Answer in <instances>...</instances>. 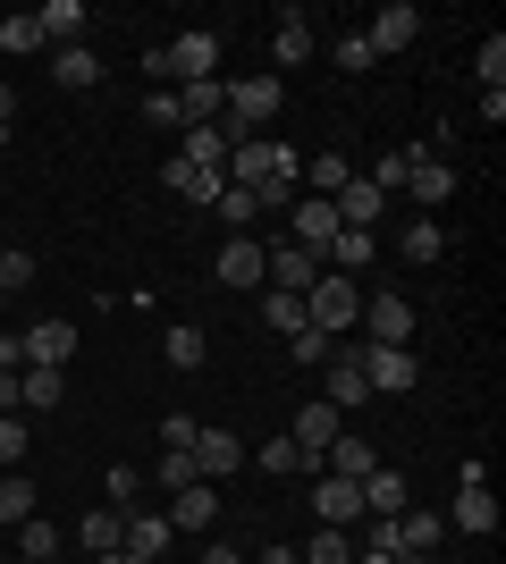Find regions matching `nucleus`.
I'll return each instance as SVG.
<instances>
[{
    "label": "nucleus",
    "instance_id": "b1692460",
    "mask_svg": "<svg viewBox=\"0 0 506 564\" xmlns=\"http://www.w3.org/2000/svg\"><path fill=\"white\" fill-rule=\"evenodd\" d=\"M177 161H194L203 177H228V135H219V127H186V143H177Z\"/></svg>",
    "mask_w": 506,
    "mask_h": 564
},
{
    "label": "nucleus",
    "instance_id": "72a5a7b5",
    "mask_svg": "<svg viewBox=\"0 0 506 564\" xmlns=\"http://www.w3.org/2000/svg\"><path fill=\"white\" fill-rule=\"evenodd\" d=\"M330 59H337V68H346V76H363V68H380V51L363 43V25H346V34H337V43H330Z\"/></svg>",
    "mask_w": 506,
    "mask_h": 564
},
{
    "label": "nucleus",
    "instance_id": "393cba45",
    "mask_svg": "<svg viewBox=\"0 0 506 564\" xmlns=\"http://www.w3.org/2000/svg\"><path fill=\"white\" fill-rule=\"evenodd\" d=\"M161 186L177 194V203H219V186H228V177H203L194 161H161Z\"/></svg>",
    "mask_w": 506,
    "mask_h": 564
},
{
    "label": "nucleus",
    "instance_id": "c85d7f7f",
    "mask_svg": "<svg viewBox=\"0 0 506 564\" xmlns=\"http://www.w3.org/2000/svg\"><path fill=\"white\" fill-rule=\"evenodd\" d=\"M448 522L473 531V540H489V531H498V497H489V489H464L456 506H448Z\"/></svg>",
    "mask_w": 506,
    "mask_h": 564
},
{
    "label": "nucleus",
    "instance_id": "8fccbe9b",
    "mask_svg": "<svg viewBox=\"0 0 506 564\" xmlns=\"http://www.w3.org/2000/svg\"><path fill=\"white\" fill-rule=\"evenodd\" d=\"M288 354H295V362H330V337H321V329H295Z\"/></svg>",
    "mask_w": 506,
    "mask_h": 564
},
{
    "label": "nucleus",
    "instance_id": "aec40b11",
    "mask_svg": "<svg viewBox=\"0 0 506 564\" xmlns=\"http://www.w3.org/2000/svg\"><path fill=\"white\" fill-rule=\"evenodd\" d=\"M76 540H85V556H101V564H110V556L127 547V514H119V506H101V514H85V522H76Z\"/></svg>",
    "mask_w": 506,
    "mask_h": 564
},
{
    "label": "nucleus",
    "instance_id": "09e8293b",
    "mask_svg": "<svg viewBox=\"0 0 506 564\" xmlns=\"http://www.w3.org/2000/svg\"><path fill=\"white\" fill-rule=\"evenodd\" d=\"M144 127H177V135H186V118H177V94H144Z\"/></svg>",
    "mask_w": 506,
    "mask_h": 564
},
{
    "label": "nucleus",
    "instance_id": "a878e982",
    "mask_svg": "<svg viewBox=\"0 0 506 564\" xmlns=\"http://www.w3.org/2000/svg\"><path fill=\"white\" fill-rule=\"evenodd\" d=\"M406 506H413V497H406V471H388V464H380L372 480H363V514H380V522H388V514H406Z\"/></svg>",
    "mask_w": 506,
    "mask_h": 564
},
{
    "label": "nucleus",
    "instance_id": "412c9836",
    "mask_svg": "<svg viewBox=\"0 0 506 564\" xmlns=\"http://www.w3.org/2000/svg\"><path fill=\"white\" fill-rule=\"evenodd\" d=\"M43 514V489L25 480V471H0V531H18V522Z\"/></svg>",
    "mask_w": 506,
    "mask_h": 564
},
{
    "label": "nucleus",
    "instance_id": "6ab92c4d",
    "mask_svg": "<svg viewBox=\"0 0 506 564\" xmlns=\"http://www.w3.org/2000/svg\"><path fill=\"white\" fill-rule=\"evenodd\" d=\"M321 404H337V413L372 404V379H363V362H355V354H337V362H330V388H321Z\"/></svg>",
    "mask_w": 506,
    "mask_h": 564
},
{
    "label": "nucleus",
    "instance_id": "de8ad7c7",
    "mask_svg": "<svg viewBox=\"0 0 506 564\" xmlns=\"http://www.w3.org/2000/svg\"><path fill=\"white\" fill-rule=\"evenodd\" d=\"M219 219H228V228H254V219H262V212H254V194H245V186H219Z\"/></svg>",
    "mask_w": 506,
    "mask_h": 564
},
{
    "label": "nucleus",
    "instance_id": "49530a36",
    "mask_svg": "<svg viewBox=\"0 0 506 564\" xmlns=\"http://www.w3.org/2000/svg\"><path fill=\"white\" fill-rule=\"evenodd\" d=\"M0 51H43V25L25 18V9H18V18H0Z\"/></svg>",
    "mask_w": 506,
    "mask_h": 564
},
{
    "label": "nucleus",
    "instance_id": "39448f33",
    "mask_svg": "<svg viewBox=\"0 0 506 564\" xmlns=\"http://www.w3.org/2000/svg\"><path fill=\"white\" fill-rule=\"evenodd\" d=\"M363 379H372V397H413V379H422V362H413V346H355Z\"/></svg>",
    "mask_w": 506,
    "mask_h": 564
},
{
    "label": "nucleus",
    "instance_id": "37998d69",
    "mask_svg": "<svg viewBox=\"0 0 506 564\" xmlns=\"http://www.w3.org/2000/svg\"><path fill=\"white\" fill-rule=\"evenodd\" d=\"M262 471H321V464H313V455H304V447H295L288 430H279V438H270V447H262Z\"/></svg>",
    "mask_w": 506,
    "mask_h": 564
},
{
    "label": "nucleus",
    "instance_id": "0eeeda50",
    "mask_svg": "<svg viewBox=\"0 0 506 564\" xmlns=\"http://www.w3.org/2000/svg\"><path fill=\"white\" fill-rule=\"evenodd\" d=\"M288 245H304L313 261L337 245V212L321 203V194H295V212H288Z\"/></svg>",
    "mask_w": 506,
    "mask_h": 564
},
{
    "label": "nucleus",
    "instance_id": "13d9d810",
    "mask_svg": "<svg viewBox=\"0 0 506 564\" xmlns=\"http://www.w3.org/2000/svg\"><path fill=\"white\" fill-rule=\"evenodd\" d=\"M110 564H152V556H127V547H119V556H110Z\"/></svg>",
    "mask_w": 506,
    "mask_h": 564
},
{
    "label": "nucleus",
    "instance_id": "f257e3e1",
    "mask_svg": "<svg viewBox=\"0 0 506 564\" xmlns=\"http://www.w3.org/2000/svg\"><path fill=\"white\" fill-rule=\"evenodd\" d=\"M228 177L237 186H304V152H288L279 135H245L228 143Z\"/></svg>",
    "mask_w": 506,
    "mask_h": 564
},
{
    "label": "nucleus",
    "instance_id": "79ce46f5",
    "mask_svg": "<svg viewBox=\"0 0 506 564\" xmlns=\"http://www.w3.org/2000/svg\"><path fill=\"white\" fill-rule=\"evenodd\" d=\"M203 471H194V447H161V489L177 497V489H194Z\"/></svg>",
    "mask_w": 506,
    "mask_h": 564
},
{
    "label": "nucleus",
    "instance_id": "f3484780",
    "mask_svg": "<svg viewBox=\"0 0 506 564\" xmlns=\"http://www.w3.org/2000/svg\"><path fill=\"white\" fill-rule=\"evenodd\" d=\"M380 261V236H363V228H337V245L321 253V270H337V279H363Z\"/></svg>",
    "mask_w": 506,
    "mask_h": 564
},
{
    "label": "nucleus",
    "instance_id": "e433bc0d",
    "mask_svg": "<svg viewBox=\"0 0 506 564\" xmlns=\"http://www.w3.org/2000/svg\"><path fill=\"white\" fill-rule=\"evenodd\" d=\"M397 253H406V261H439V253H448V228H431V219H413V228L397 236Z\"/></svg>",
    "mask_w": 506,
    "mask_h": 564
},
{
    "label": "nucleus",
    "instance_id": "7ed1b4c3",
    "mask_svg": "<svg viewBox=\"0 0 506 564\" xmlns=\"http://www.w3.org/2000/svg\"><path fill=\"white\" fill-rule=\"evenodd\" d=\"M152 76H177V85H203V76H219V34H177V43L152 51Z\"/></svg>",
    "mask_w": 506,
    "mask_h": 564
},
{
    "label": "nucleus",
    "instance_id": "f704fd0d",
    "mask_svg": "<svg viewBox=\"0 0 506 564\" xmlns=\"http://www.w3.org/2000/svg\"><path fill=\"white\" fill-rule=\"evenodd\" d=\"M262 321H270V329H279V337L313 329V321H304V295H279V286H270V295H262Z\"/></svg>",
    "mask_w": 506,
    "mask_h": 564
},
{
    "label": "nucleus",
    "instance_id": "58836bf2",
    "mask_svg": "<svg viewBox=\"0 0 506 564\" xmlns=\"http://www.w3.org/2000/svg\"><path fill=\"white\" fill-rule=\"evenodd\" d=\"M101 489H110V506H119V514H136V497H144V471H136V464H110V471H101Z\"/></svg>",
    "mask_w": 506,
    "mask_h": 564
},
{
    "label": "nucleus",
    "instance_id": "cd10ccee",
    "mask_svg": "<svg viewBox=\"0 0 506 564\" xmlns=\"http://www.w3.org/2000/svg\"><path fill=\"white\" fill-rule=\"evenodd\" d=\"M34 25H43V43L68 51L76 34H85V0H43V9H34Z\"/></svg>",
    "mask_w": 506,
    "mask_h": 564
},
{
    "label": "nucleus",
    "instance_id": "9b49d317",
    "mask_svg": "<svg viewBox=\"0 0 506 564\" xmlns=\"http://www.w3.org/2000/svg\"><path fill=\"white\" fill-rule=\"evenodd\" d=\"M448 194H456V169H448V161H422V152H413V169H406V203L431 219Z\"/></svg>",
    "mask_w": 506,
    "mask_h": 564
},
{
    "label": "nucleus",
    "instance_id": "6e6d98bb",
    "mask_svg": "<svg viewBox=\"0 0 506 564\" xmlns=\"http://www.w3.org/2000/svg\"><path fill=\"white\" fill-rule=\"evenodd\" d=\"M9 118H18V94H9V85H0V127H9Z\"/></svg>",
    "mask_w": 506,
    "mask_h": 564
},
{
    "label": "nucleus",
    "instance_id": "c756f323",
    "mask_svg": "<svg viewBox=\"0 0 506 564\" xmlns=\"http://www.w3.org/2000/svg\"><path fill=\"white\" fill-rule=\"evenodd\" d=\"M169 540H177V531H169V514H127V556H152V564H161Z\"/></svg>",
    "mask_w": 506,
    "mask_h": 564
},
{
    "label": "nucleus",
    "instance_id": "423d86ee",
    "mask_svg": "<svg viewBox=\"0 0 506 564\" xmlns=\"http://www.w3.org/2000/svg\"><path fill=\"white\" fill-rule=\"evenodd\" d=\"M262 279L279 286V295H313V279H321V261L304 253V245H288V236H279V245H262Z\"/></svg>",
    "mask_w": 506,
    "mask_h": 564
},
{
    "label": "nucleus",
    "instance_id": "f03ea898",
    "mask_svg": "<svg viewBox=\"0 0 506 564\" xmlns=\"http://www.w3.org/2000/svg\"><path fill=\"white\" fill-rule=\"evenodd\" d=\"M279 101H288V85H279V76H237V85H228V127H219V135L228 143H245V135H270V118H279Z\"/></svg>",
    "mask_w": 506,
    "mask_h": 564
},
{
    "label": "nucleus",
    "instance_id": "7c9ffc66",
    "mask_svg": "<svg viewBox=\"0 0 506 564\" xmlns=\"http://www.w3.org/2000/svg\"><path fill=\"white\" fill-rule=\"evenodd\" d=\"M161 354H169V371H203V354H212V337L194 329V321H177V329L161 337Z\"/></svg>",
    "mask_w": 506,
    "mask_h": 564
},
{
    "label": "nucleus",
    "instance_id": "3c124183",
    "mask_svg": "<svg viewBox=\"0 0 506 564\" xmlns=\"http://www.w3.org/2000/svg\"><path fill=\"white\" fill-rule=\"evenodd\" d=\"M194 430H203L194 413H169V422H161V447H194Z\"/></svg>",
    "mask_w": 506,
    "mask_h": 564
},
{
    "label": "nucleus",
    "instance_id": "4d7b16f0",
    "mask_svg": "<svg viewBox=\"0 0 506 564\" xmlns=\"http://www.w3.org/2000/svg\"><path fill=\"white\" fill-rule=\"evenodd\" d=\"M355 564H397V556H380V547H363V556H355Z\"/></svg>",
    "mask_w": 506,
    "mask_h": 564
},
{
    "label": "nucleus",
    "instance_id": "4c0bfd02",
    "mask_svg": "<svg viewBox=\"0 0 506 564\" xmlns=\"http://www.w3.org/2000/svg\"><path fill=\"white\" fill-rule=\"evenodd\" d=\"M473 68H482V94H506V34L489 25V43L473 51Z\"/></svg>",
    "mask_w": 506,
    "mask_h": 564
},
{
    "label": "nucleus",
    "instance_id": "2eb2a0df",
    "mask_svg": "<svg viewBox=\"0 0 506 564\" xmlns=\"http://www.w3.org/2000/svg\"><path fill=\"white\" fill-rule=\"evenodd\" d=\"M337 430H346V413H337V404H304V413H295V422H288V438H295V447H304V455H313V464H321V455H330V438H337Z\"/></svg>",
    "mask_w": 506,
    "mask_h": 564
},
{
    "label": "nucleus",
    "instance_id": "1a4fd4ad",
    "mask_svg": "<svg viewBox=\"0 0 506 564\" xmlns=\"http://www.w3.org/2000/svg\"><path fill=\"white\" fill-rule=\"evenodd\" d=\"M330 212H337V228H363V236H372V228H380V212H388V194L372 186V177H346V186L330 194Z\"/></svg>",
    "mask_w": 506,
    "mask_h": 564
},
{
    "label": "nucleus",
    "instance_id": "a211bd4d",
    "mask_svg": "<svg viewBox=\"0 0 506 564\" xmlns=\"http://www.w3.org/2000/svg\"><path fill=\"white\" fill-rule=\"evenodd\" d=\"M212 514H219V480H194L169 497V531H212Z\"/></svg>",
    "mask_w": 506,
    "mask_h": 564
},
{
    "label": "nucleus",
    "instance_id": "f8f14e48",
    "mask_svg": "<svg viewBox=\"0 0 506 564\" xmlns=\"http://www.w3.org/2000/svg\"><path fill=\"white\" fill-rule=\"evenodd\" d=\"M194 471H203V480L245 471V438H237V430H194Z\"/></svg>",
    "mask_w": 506,
    "mask_h": 564
},
{
    "label": "nucleus",
    "instance_id": "603ef678",
    "mask_svg": "<svg viewBox=\"0 0 506 564\" xmlns=\"http://www.w3.org/2000/svg\"><path fill=\"white\" fill-rule=\"evenodd\" d=\"M0 371H25V346H18L9 329H0Z\"/></svg>",
    "mask_w": 506,
    "mask_h": 564
},
{
    "label": "nucleus",
    "instance_id": "a18cd8bd",
    "mask_svg": "<svg viewBox=\"0 0 506 564\" xmlns=\"http://www.w3.org/2000/svg\"><path fill=\"white\" fill-rule=\"evenodd\" d=\"M18 286H34V253H25V245H0V295H18Z\"/></svg>",
    "mask_w": 506,
    "mask_h": 564
},
{
    "label": "nucleus",
    "instance_id": "864d4df0",
    "mask_svg": "<svg viewBox=\"0 0 506 564\" xmlns=\"http://www.w3.org/2000/svg\"><path fill=\"white\" fill-rule=\"evenodd\" d=\"M18 379L25 371H0V413H25V404H18Z\"/></svg>",
    "mask_w": 506,
    "mask_h": 564
},
{
    "label": "nucleus",
    "instance_id": "bb28decb",
    "mask_svg": "<svg viewBox=\"0 0 506 564\" xmlns=\"http://www.w3.org/2000/svg\"><path fill=\"white\" fill-rule=\"evenodd\" d=\"M51 76H60L68 94H94V85H101V59L85 43H68V51H51Z\"/></svg>",
    "mask_w": 506,
    "mask_h": 564
},
{
    "label": "nucleus",
    "instance_id": "5701e85b",
    "mask_svg": "<svg viewBox=\"0 0 506 564\" xmlns=\"http://www.w3.org/2000/svg\"><path fill=\"white\" fill-rule=\"evenodd\" d=\"M219 286H262V245H254V236H228V245H219Z\"/></svg>",
    "mask_w": 506,
    "mask_h": 564
},
{
    "label": "nucleus",
    "instance_id": "c9c22d12",
    "mask_svg": "<svg viewBox=\"0 0 506 564\" xmlns=\"http://www.w3.org/2000/svg\"><path fill=\"white\" fill-rule=\"evenodd\" d=\"M25 447H34L25 413H0V471H25Z\"/></svg>",
    "mask_w": 506,
    "mask_h": 564
},
{
    "label": "nucleus",
    "instance_id": "20e7f679",
    "mask_svg": "<svg viewBox=\"0 0 506 564\" xmlns=\"http://www.w3.org/2000/svg\"><path fill=\"white\" fill-rule=\"evenodd\" d=\"M355 312H363L355 279H337V270H321V279H313V295H304V321H313L321 337H346V329H355Z\"/></svg>",
    "mask_w": 506,
    "mask_h": 564
},
{
    "label": "nucleus",
    "instance_id": "9d476101",
    "mask_svg": "<svg viewBox=\"0 0 506 564\" xmlns=\"http://www.w3.org/2000/svg\"><path fill=\"white\" fill-rule=\"evenodd\" d=\"M406 337H413L406 295H372V304H363V346H406Z\"/></svg>",
    "mask_w": 506,
    "mask_h": 564
},
{
    "label": "nucleus",
    "instance_id": "473e14b6",
    "mask_svg": "<svg viewBox=\"0 0 506 564\" xmlns=\"http://www.w3.org/2000/svg\"><path fill=\"white\" fill-rule=\"evenodd\" d=\"M346 177H355V161H346V152H321V161H304V186H313L321 203H330V194L346 186Z\"/></svg>",
    "mask_w": 506,
    "mask_h": 564
},
{
    "label": "nucleus",
    "instance_id": "dca6fc26",
    "mask_svg": "<svg viewBox=\"0 0 506 564\" xmlns=\"http://www.w3.org/2000/svg\"><path fill=\"white\" fill-rule=\"evenodd\" d=\"M313 514H321V531H346V522H363V489H355V480H337V471H321Z\"/></svg>",
    "mask_w": 506,
    "mask_h": 564
},
{
    "label": "nucleus",
    "instance_id": "4be33fe9",
    "mask_svg": "<svg viewBox=\"0 0 506 564\" xmlns=\"http://www.w3.org/2000/svg\"><path fill=\"white\" fill-rule=\"evenodd\" d=\"M270 59H279V68H304V59H313V18H304V9H288V18H279Z\"/></svg>",
    "mask_w": 506,
    "mask_h": 564
},
{
    "label": "nucleus",
    "instance_id": "c03bdc74",
    "mask_svg": "<svg viewBox=\"0 0 506 564\" xmlns=\"http://www.w3.org/2000/svg\"><path fill=\"white\" fill-rule=\"evenodd\" d=\"M295 564H355V540H346V531H313V547Z\"/></svg>",
    "mask_w": 506,
    "mask_h": 564
},
{
    "label": "nucleus",
    "instance_id": "bf43d9fd",
    "mask_svg": "<svg viewBox=\"0 0 506 564\" xmlns=\"http://www.w3.org/2000/svg\"><path fill=\"white\" fill-rule=\"evenodd\" d=\"M43 564H60V556H43Z\"/></svg>",
    "mask_w": 506,
    "mask_h": 564
},
{
    "label": "nucleus",
    "instance_id": "2f4dec72",
    "mask_svg": "<svg viewBox=\"0 0 506 564\" xmlns=\"http://www.w3.org/2000/svg\"><path fill=\"white\" fill-rule=\"evenodd\" d=\"M60 397H68V371H43V362H34V371L18 379V404H25V413H51Z\"/></svg>",
    "mask_w": 506,
    "mask_h": 564
},
{
    "label": "nucleus",
    "instance_id": "ea45409f",
    "mask_svg": "<svg viewBox=\"0 0 506 564\" xmlns=\"http://www.w3.org/2000/svg\"><path fill=\"white\" fill-rule=\"evenodd\" d=\"M406 169H413V152H380V161L363 169V177H372V186H380L388 203H397V194H406Z\"/></svg>",
    "mask_w": 506,
    "mask_h": 564
},
{
    "label": "nucleus",
    "instance_id": "4468645a",
    "mask_svg": "<svg viewBox=\"0 0 506 564\" xmlns=\"http://www.w3.org/2000/svg\"><path fill=\"white\" fill-rule=\"evenodd\" d=\"M321 471H337V480H372V471H380V455H372V438H363V430H337L330 438V455H321Z\"/></svg>",
    "mask_w": 506,
    "mask_h": 564
},
{
    "label": "nucleus",
    "instance_id": "ddd939ff",
    "mask_svg": "<svg viewBox=\"0 0 506 564\" xmlns=\"http://www.w3.org/2000/svg\"><path fill=\"white\" fill-rule=\"evenodd\" d=\"M18 346H25V371H34V362H43V371H60V362L76 354V321H34Z\"/></svg>",
    "mask_w": 506,
    "mask_h": 564
},
{
    "label": "nucleus",
    "instance_id": "5fc2aeb1",
    "mask_svg": "<svg viewBox=\"0 0 506 564\" xmlns=\"http://www.w3.org/2000/svg\"><path fill=\"white\" fill-rule=\"evenodd\" d=\"M254 564H295V547H262V556H254Z\"/></svg>",
    "mask_w": 506,
    "mask_h": 564
},
{
    "label": "nucleus",
    "instance_id": "a19ab883",
    "mask_svg": "<svg viewBox=\"0 0 506 564\" xmlns=\"http://www.w3.org/2000/svg\"><path fill=\"white\" fill-rule=\"evenodd\" d=\"M18 556H25V564H43V556H60V531H51L43 514H34V522H18Z\"/></svg>",
    "mask_w": 506,
    "mask_h": 564
},
{
    "label": "nucleus",
    "instance_id": "6e6552de",
    "mask_svg": "<svg viewBox=\"0 0 506 564\" xmlns=\"http://www.w3.org/2000/svg\"><path fill=\"white\" fill-rule=\"evenodd\" d=\"M413 34H422V9H413V0H388V9H372V25H363V43L380 51V59H388V51H406Z\"/></svg>",
    "mask_w": 506,
    "mask_h": 564
}]
</instances>
